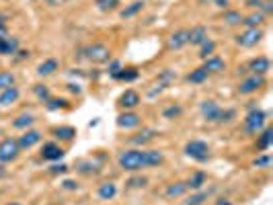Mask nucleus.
<instances>
[{"mask_svg":"<svg viewBox=\"0 0 273 205\" xmlns=\"http://www.w3.org/2000/svg\"><path fill=\"white\" fill-rule=\"evenodd\" d=\"M165 162V152L158 148H126L117 152V166L124 173H142Z\"/></svg>","mask_w":273,"mask_h":205,"instance_id":"1","label":"nucleus"},{"mask_svg":"<svg viewBox=\"0 0 273 205\" xmlns=\"http://www.w3.org/2000/svg\"><path fill=\"white\" fill-rule=\"evenodd\" d=\"M199 115H201V119L205 123L224 125V123H228L234 117V111L232 109H222L214 98H203L199 102Z\"/></svg>","mask_w":273,"mask_h":205,"instance_id":"2","label":"nucleus"},{"mask_svg":"<svg viewBox=\"0 0 273 205\" xmlns=\"http://www.w3.org/2000/svg\"><path fill=\"white\" fill-rule=\"evenodd\" d=\"M267 125V113L261 107H251L242 119V131L247 138H255Z\"/></svg>","mask_w":273,"mask_h":205,"instance_id":"3","label":"nucleus"},{"mask_svg":"<svg viewBox=\"0 0 273 205\" xmlns=\"http://www.w3.org/2000/svg\"><path fill=\"white\" fill-rule=\"evenodd\" d=\"M183 154H185L189 160H193V162H197V164L209 162V156H211V154H209V144H207L205 140H199V138L185 142Z\"/></svg>","mask_w":273,"mask_h":205,"instance_id":"4","label":"nucleus"},{"mask_svg":"<svg viewBox=\"0 0 273 205\" xmlns=\"http://www.w3.org/2000/svg\"><path fill=\"white\" fill-rule=\"evenodd\" d=\"M21 148H19V142H17V138H13V135H7V138H3L0 140V164H13V162H17L19 158H21Z\"/></svg>","mask_w":273,"mask_h":205,"instance_id":"5","label":"nucleus"},{"mask_svg":"<svg viewBox=\"0 0 273 205\" xmlns=\"http://www.w3.org/2000/svg\"><path fill=\"white\" fill-rule=\"evenodd\" d=\"M82 56L93 62V64H107L109 60H111V47L101 43V41H95V43H88L84 49H82Z\"/></svg>","mask_w":273,"mask_h":205,"instance_id":"6","label":"nucleus"},{"mask_svg":"<svg viewBox=\"0 0 273 205\" xmlns=\"http://www.w3.org/2000/svg\"><path fill=\"white\" fill-rule=\"evenodd\" d=\"M265 84H267V76L249 74V76H245V78L236 84V92H238L240 96H249V94H255L257 90H261Z\"/></svg>","mask_w":273,"mask_h":205,"instance_id":"7","label":"nucleus"},{"mask_svg":"<svg viewBox=\"0 0 273 205\" xmlns=\"http://www.w3.org/2000/svg\"><path fill=\"white\" fill-rule=\"evenodd\" d=\"M39 156H41V160H45V162H60V160L66 156V150H64L56 140H51V142H43V144H41Z\"/></svg>","mask_w":273,"mask_h":205,"instance_id":"8","label":"nucleus"},{"mask_svg":"<svg viewBox=\"0 0 273 205\" xmlns=\"http://www.w3.org/2000/svg\"><path fill=\"white\" fill-rule=\"evenodd\" d=\"M263 29H242L240 33L234 35V43L242 49H251V47H257L263 39Z\"/></svg>","mask_w":273,"mask_h":205,"instance_id":"9","label":"nucleus"},{"mask_svg":"<svg viewBox=\"0 0 273 205\" xmlns=\"http://www.w3.org/2000/svg\"><path fill=\"white\" fill-rule=\"evenodd\" d=\"M115 125L122 131H136L142 127V115L138 111H119L115 117Z\"/></svg>","mask_w":273,"mask_h":205,"instance_id":"10","label":"nucleus"},{"mask_svg":"<svg viewBox=\"0 0 273 205\" xmlns=\"http://www.w3.org/2000/svg\"><path fill=\"white\" fill-rule=\"evenodd\" d=\"M156 138H158V129H154V127H144V125H142V129H138L134 135L128 138V144H130L132 148H146V146L152 144Z\"/></svg>","mask_w":273,"mask_h":205,"instance_id":"11","label":"nucleus"},{"mask_svg":"<svg viewBox=\"0 0 273 205\" xmlns=\"http://www.w3.org/2000/svg\"><path fill=\"white\" fill-rule=\"evenodd\" d=\"M140 105H142V94L134 88H126L117 98V107L122 111H136Z\"/></svg>","mask_w":273,"mask_h":205,"instance_id":"12","label":"nucleus"},{"mask_svg":"<svg viewBox=\"0 0 273 205\" xmlns=\"http://www.w3.org/2000/svg\"><path fill=\"white\" fill-rule=\"evenodd\" d=\"M41 140H43V133H41L39 129H35V127L21 131V135L17 138L21 152H29V150H33L37 144H41Z\"/></svg>","mask_w":273,"mask_h":205,"instance_id":"13","label":"nucleus"},{"mask_svg":"<svg viewBox=\"0 0 273 205\" xmlns=\"http://www.w3.org/2000/svg\"><path fill=\"white\" fill-rule=\"evenodd\" d=\"M74 168H76V173H78L80 177H86V179L99 177V175L103 173V164L97 162V160H93V158H80V160H76Z\"/></svg>","mask_w":273,"mask_h":205,"instance_id":"14","label":"nucleus"},{"mask_svg":"<svg viewBox=\"0 0 273 205\" xmlns=\"http://www.w3.org/2000/svg\"><path fill=\"white\" fill-rule=\"evenodd\" d=\"M189 45V29H177L167 37V51H181Z\"/></svg>","mask_w":273,"mask_h":205,"instance_id":"15","label":"nucleus"},{"mask_svg":"<svg viewBox=\"0 0 273 205\" xmlns=\"http://www.w3.org/2000/svg\"><path fill=\"white\" fill-rule=\"evenodd\" d=\"M247 70L249 74H261V76H267L269 70H271V60L267 56H255L247 62Z\"/></svg>","mask_w":273,"mask_h":205,"instance_id":"16","label":"nucleus"},{"mask_svg":"<svg viewBox=\"0 0 273 205\" xmlns=\"http://www.w3.org/2000/svg\"><path fill=\"white\" fill-rule=\"evenodd\" d=\"M117 193H119V187L115 181H103L95 191L99 201H113L117 197Z\"/></svg>","mask_w":273,"mask_h":205,"instance_id":"17","label":"nucleus"},{"mask_svg":"<svg viewBox=\"0 0 273 205\" xmlns=\"http://www.w3.org/2000/svg\"><path fill=\"white\" fill-rule=\"evenodd\" d=\"M187 193H189V189H187V183L185 181H173V183H169L165 187V191H162V197L169 199V201H175V199L185 197Z\"/></svg>","mask_w":273,"mask_h":205,"instance_id":"18","label":"nucleus"},{"mask_svg":"<svg viewBox=\"0 0 273 205\" xmlns=\"http://www.w3.org/2000/svg\"><path fill=\"white\" fill-rule=\"evenodd\" d=\"M203 64H201V68L203 70H207V74L211 76V74H222V72H226V60L222 58V56H218V54H214V56H209V58H205V60H201Z\"/></svg>","mask_w":273,"mask_h":205,"instance_id":"19","label":"nucleus"},{"mask_svg":"<svg viewBox=\"0 0 273 205\" xmlns=\"http://www.w3.org/2000/svg\"><path fill=\"white\" fill-rule=\"evenodd\" d=\"M19 49H21V39L17 35H7L0 39V56L13 58Z\"/></svg>","mask_w":273,"mask_h":205,"instance_id":"20","label":"nucleus"},{"mask_svg":"<svg viewBox=\"0 0 273 205\" xmlns=\"http://www.w3.org/2000/svg\"><path fill=\"white\" fill-rule=\"evenodd\" d=\"M58 70H60V60H58V58H45L43 62L37 64L35 74H37L39 78H47V76H53Z\"/></svg>","mask_w":273,"mask_h":205,"instance_id":"21","label":"nucleus"},{"mask_svg":"<svg viewBox=\"0 0 273 205\" xmlns=\"http://www.w3.org/2000/svg\"><path fill=\"white\" fill-rule=\"evenodd\" d=\"M273 144V129L269 125H265L257 135H255V150L257 152H267Z\"/></svg>","mask_w":273,"mask_h":205,"instance_id":"22","label":"nucleus"},{"mask_svg":"<svg viewBox=\"0 0 273 205\" xmlns=\"http://www.w3.org/2000/svg\"><path fill=\"white\" fill-rule=\"evenodd\" d=\"M19 98H21V88L13 84L5 90H0V107H13L15 102H19Z\"/></svg>","mask_w":273,"mask_h":205,"instance_id":"23","label":"nucleus"},{"mask_svg":"<svg viewBox=\"0 0 273 205\" xmlns=\"http://www.w3.org/2000/svg\"><path fill=\"white\" fill-rule=\"evenodd\" d=\"M144 9H146V0H132L130 5H126V7L119 11V19H122V21H130V19L138 17Z\"/></svg>","mask_w":273,"mask_h":205,"instance_id":"24","label":"nucleus"},{"mask_svg":"<svg viewBox=\"0 0 273 205\" xmlns=\"http://www.w3.org/2000/svg\"><path fill=\"white\" fill-rule=\"evenodd\" d=\"M185 183H187V189L189 191H199V189H205V185H207V173L205 170H193L187 179H185Z\"/></svg>","mask_w":273,"mask_h":205,"instance_id":"25","label":"nucleus"},{"mask_svg":"<svg viewBox=\"0 0 273 205\" xmlns=\"http://www.w3.org/2000/svg\"><path fill=\"white\" fill-rule=\"evenodd\" d=\"M51 135L56 138V142H64V144H70L76 140V127L72 125H58L51 129Z\"/></svg>","mask_w":273,"mask_h":205,"instance_id":"26","label":"nucleus"},{"mask_svg":"<svg viewBox=\"0 0 273 205\" xmlns=\"http://www.w3.org/2000/svg\"><path fill=\"white\" fill-rule=\"evenodd\" d=\"M207 39H209V31H207L205 25H195V27L189 29V45L199 47V45H201L203 41H207Z\"/></svg>","mask_w":273,"mask_h":205,"instance_id":"27","label":"nucleus"},{"mask_svg":"<svg viewBox=\"0 0 273 205\" xmlns=\"http://www.w3.org/2000/svg\"><path fill=\"white\" fill-rule=\"evenodd\" d=\"M35 121H37V117L33 115V113H29V111H25V113H19L15 119H13V129H19V131H25V129H31L33 125H35Z\"/></svg>","mask_w":273,"mask_h":205,"instance_id":"28","label":"nucleus"},{"mask_svg":"<svg viewBox=\"0 0 273 205\" xmlns=\"http://www.w3.org/2000/svg\"><path fill=\"white\" fill-rule=\"evenodd\" d=\"M265 21H267V17L263 13L253 11V13H249V15L242 17V23L240 25H245V29H263Z\"/></svg>","mask_w":273,"mask_h":205,"instance_id":"29","label":"nucleus"},{"mask_svg":"<svg viewBox=\"0 0 273 205\" xmlns=\"http://www.w3.org/2000/svg\"><path fill=\"white\" fill-rule=\"evenodd\" d=\"M214 195V189H199V191H191V195L185 197L183 205H203L209 197Z\"/></svg>","mask_w":273,"mask_h":205,"instance_id":"30","label":"nucleus"},{"mask_svg":"<svg viewBox=\"0 0 273 205\" xmlns=\"http://www.w3.org/2000/svg\"><path fill=\"white\" fill-rule=\"evenodd\" d=\"M242 13L240 11H236V9H226V11H222V17H220V23L224 25V27H236V25H240L242 23Z\"/></svg>","mask_w":273,"mask_h":205,"instance_id":"31","label":"nucleus"},{"mask_svg":"<svg viewBox=\"0 0 273 205\" xmlns=\"http://www.w3.org/2000/svg\"><path fill=\"white\" fill-rule=\"evenodd\" d=\"M45 105V109L47 111H64V109H70L72 107V102H70V98H66V96H49V100L47 102H43Z\"/></svg>","mask_w":273,"mask_h":205,"instance_id":"32","label":"nucleus"},{"mask_svg":"<svg viewBox=\"0 0 273 205\" xmlns=\"http://www.w3.org/2000/svg\"><path fill=\"white\" fill-rule=\"evenodd\" d=\"M185 80H187L189 84H193V86H199V84H203V82L209 80V74H207V70H203L201 66H197V68H193V70L185 76Z\"/></svg>","mask_w":273,"mask_h":205,"instance_id":"33","label":"nucleus"},{"mask_svg":"<svg viewBox=\"0 0 273 205\" xmlns=\"http://www.w3.org/2000/svg\"><path fill=\"white\" fill-rule=\"evenodd\" d=\"M183 105L181 102H171V105H167L165 109H162V119H167V121H175L183 115Z\"/></svg>","mask_w":273,"mask_h":205,"instance_id":"34","label":"nucleus"},{"mask_svg":"<svg viewBox=\"0 0 273 205\" xmlns=\"http://www.w3.org/2000/svg\"><path fill=\"white\" fill-rule=\"evenodd\" d=\"M175 78H177V72H175L173 68H162V70L158 72V76H156V84L169 88V86L175 82Z\"/></svg>","mask_w":273,"mask_h":205,"instance_id":"35","label":"nucleus"},{"mask_svg":"<svg viewBox=\"0 0 273 205\" xmlns=\"http://www.w3.org/2000/svg\"><path fill=\"white\" fill-rule=\"evenodd\" d=\"M144 187H148V177H144L142 173H132V177L126 181V189L136 191V189H144Z\"/></svg>","mask_w":273,"mask_h":205,"instance_id":"36","label":"nucleus"},{"mask_svg":"<svg viewBox=\"0 0 273 205\" xmlns=\"http://www.w3.org/2000/svg\"><path fill=\"white\" fill-rule=\"evenodd\" d=\"M140 78V70L138 68H134V66H124V70L117 74V78L115 80H119V82H136Z\"/></svg>","mask_w":273,"mask_h":205,"instance_id":"37","label":"nucleus"},{"mask_svg":"<svg viewBox=\"0 0 273 205\" xmlns=\"http://www.w3.org/2000/svg\"><path fill=\"white\" fill-rule=\"evenodd\" d=\"M31 90H33V94H35V98H37L39 102H47V100H49V96H51L49 86H47V84H41V82L33 84V86H31Z\"/></svg>","mask_w":273,"mask_h":205,"instance_id":"38","label":"nucleus"},{"mask_svg":"<svg viewBox=\"0 0 273 205\" xmlns=\"http://www.w3.org/2000/svg\"><path fill=\"white\" fill-rule=\"evenodd\" d=\"M119 5H122L119 0H95V7L101 13H113L119 9Z\"/></svg>","mask_w":273,"mask_h":205,"instance_id":"39","label":"nucleus"},{"mask_svg":"<svg viewBox=\"0 0 273 205\" xmlns=\"http://www.w3.org/2000/svg\"><path fill=\"white\" fill-rule=\"evenodd\" d=\"M17 84V74L13 70H0V90Z\"/></svg>","mask_w":273,"mask_h":205,"instance_id":"40","label":"nucleus"},{"mask_svg":"<svg viewBox=\"0 0 273 205\" xmlns=\"http://www.w3.org/2000/svg\"><path fill=\"white\" fill-rule=\"evenodd\" d=\"M216 47H218V43L209 37L207 41H203V43L199 45V58H201V60H205V58L214 56V54H216Z\"/></svg>","mask_w":273,"mask_h":205,"instance_id":"41","label":"nucleus"},{"mask_svg":"<svg viewBox=\"0 0 273 205\" xmlns=\"http://www.w3.org/2000/svg\"><path fill=\"white\" fill-rule=\"evenodd\" d=\"M251 164H253V168H257V170L269 168V166H271V154H269V152H261Z\"/></svg>","mask_w":273,"mask_h":205,"instance_id":"42","label":"nucleus"},{"mask_svg":"<svg viewBox=\"0 0 273 205\" xmlns=\"http://www.w3.org/2000/svg\"><path fill=\"white\" fill-rule=\"evenodd\" d=\"M107 64H109V66H107V70H105V72H107V76L111 78V80H115V78H117V74L124 70V62H122V60H113V58H111Z\"/></svg>","mask_w":273,"mask_h":205,"instance_id":"43","label":"nucleus"},{"mask_svg":"<svg viewBox=\"0 0 273 205\" xmlns=\"http://www.w3.org/2000/svg\"><path fill=\"white\" fill-rule=\"evenodd\" d=\"M60 189H64V191H68V193H74V191L80 189V183H78L76 179H62V181H60Z\"/></svg>","mask_w":273,"mask_h":205,"instance_id":"44","label":"nucleus"},{"mask_svg":"<svg viewBox=\"0 0 273 205\" xmlns=\"http://www.w3.org/2000/svg\"><path fill=\"white\" fill-rule=\"evenodd\" d=\"M68 170H70V168H68L66 164H53V166L49 168V175H51V177H58V175H66Z\"/></svg>","mask_w":273,"mask_h":205,"instance_id":"45","label":"nucleus"},{"mask_svg":"<svg viewBox=\"0 0 273 205\" xmlns=\"http://www.w3.org/2000/svg\"><path fill=\"white\" fill-rule=\"evenodd\" d=\"M259 13H263L265 17H269V15L273 13V0H263V3H261V9H259Z\"/></svg>","mask_w":273,"mask_h":205,"instance_id":"46","label":"nucleus"},{"mask_svg":"<svg viewBox=\"0 0 273 205\" xmlns=\"http://www.w3.org/2000/svg\"><path fill=\"white\" fill-rule=\"evenodd\" d=\"M31 58V51L29 49H19L17 54L13 56V62H23V60H29Z\"/></svg>","mask_w":273,"mask_h":205,"instance_id":"47","label":"nucleus"},{"mask_svg":"<svg viewBox=\"0 0 273 205\" xmlns=\"http://www.w3.org/2000/svg\"><path fill=\"white\" fill-rule=\"evenodd\" d=\"M209 3H211L216 9H220V11L230 9V0H209Z\"/></svg>","mask_w":273,"mask_h":205,"instance_id":"48","label":"nucleus"},{"mask_svg":"<svg viewBox=\"0 0 273 205\" xmlns=\"http://www.w3.org/2000/svg\"><path fill=\"white\" fill-rule=\"evenodd\" d=\"M261 3H263V0H245V7H249L253 11H259L261 9Z\"/></svg>","mask_w":273,"mask_h":205,"instance_id":"49","label":"nucleus"},{"mask_svg":"<svg viewBox=\"0 0 273 205\" xmlns=\"http://www.w3.org/2000/svg\"><path fill=\"white\" fill-rule=\"evenodd\" d=\"M0 31L9 33V15H0Z\"/></svg>","mask_w":273,"mask_h":205,"instance_id":"50","label":"nucleus"},{"mask_svg":"<svg viewBox=\"0 0 273 205\" xmlns=\"http://www.w3.org/2000/svg\"><path fill=\"white\" fill-rule=\"evenodd\" d=\"M216 205H234L228 197H220V199H216Z\"/></svg>","mask_w":273,"mask_h":205,"instance_id":"51","label":"nucleus"},{"mask_svg":"<svg viewBox=\"0 0 273 205\" xmlns=\"http://www.w3.org/2000/svg\"><path fill=\"white\" fill-rule=\"evenodd\" d=\"M68 90H70V92H76V94H80V92H82V88H80L78 84H74V82H70V84H68Z\"/></svg>","mask_w":273,"mask_h":205,"instance_id":"52","label":"nucleus"},{"mask_svg":"<svg viewBox=\"0 0 273 205\" xmlns=\"http://www.w3.org/2000/svg\"><path fill=\"white\" fill-rule=\"evenodd\" d=\"M7 175H9V170H7V166H5V164H0V181H3V179H5Z\"/></svg>","mask_w":273,"mask_h":205,"instance_id":"53","label":"nucleus"},{"mask_svg":"<svg viewBox=\"0 0 273 205\" xmlns=\"http://www.w3.org/2000/svg\"><path fill=\"white\" fill-rule=\"evenodd\" d=\"M5 205H21L19 201H9V203H5Z\"/></svg>","mask_w":273,"mask_h":205,"instance_id":"54","label":"nucleus"},{"mask_svg":"<svg viewBox=\"0 0 273 205\" xmlns=\"http://www.w3.org/2000/svg\"><path fill=\"white\" fill-rule=\"evenodd\" d=\"M9 33H5V31H0V39H3V37H7Z\"/></svg>","mask_w":273,"mask_h":205,"instance_id":"55","label":"nucleus"},{"mask_svg":"<svg viewBox=\"0 0 273 205\" xmlns=\"http://www.w3.org/2000/svg\"><path fill=\"white\" fill-rule=\"evenodd\" d=\"M49 205H53V203H49Z\"/></svg>","mask_w":273,"mask_h":205,"instance_id":"56","label":"nucleus"},{"mask_svg":"<svg viewBox=\"0 0 273 205\" xmlns=\"http://www.w3.org/2000/svg\"><path fill=\"white\" fill-rule=\"evenodd\" d=\"M31 3H33V0H31Z\"/></svg>","mask_w":273,"mask_h":205,"instance_id":"57","label":"nucleus"}]
</instances>
